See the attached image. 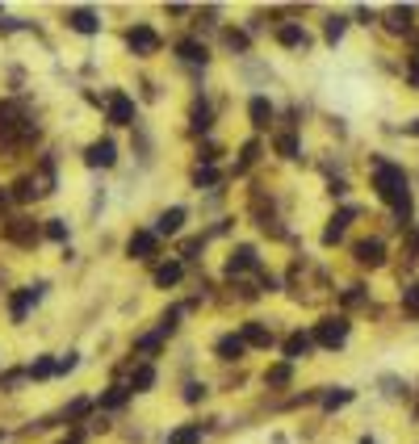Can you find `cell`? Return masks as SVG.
Returning <instances> with one entry per match:
<instances>
[{"mask_svg": "<svg viewBox=\"0 0 419 444\" xmlns=\"http://www.w3.org/2000/svg\"><path fill=\"white\" fill-rule=\"evenodd\" d=\"M374 189H378V197H382L386 206L399 210V218L411 214V189H407V172H403L399 164L378 159V164H374Z\"/></svg>", "mask_w": 419, "mask_h": 444, "instance_id": "1", "label": "cell"}, {"mask_svg": "<svg viewBox=\"0 0 419 444\" xmlns=\"http://www.w3.org/2000/svg\"><path fill=\"white\" fill-rule=\"evenodd\" d=\"M21 138H38V126L34 122H21L17 105H0V143H21Z\"/></svg>", "mask_w": 419, "mask_h": 444, "instance_id": "2", "label": "cell"}, {"mask_svg": "<svg viewBox=\"0 0 419 444\" xmlns=\"http://www.w3.org/2000/svg\"><path fill=\"white\" fill-rule=\"evenodd\" d=\"M311 336H315V344H323V348H340V344L348 340V319H344V315H336V319H323V323H319Z\"/></svg>", "mask_w": 419, "mask_h": 444, "instance_id": "3", "label": "cell"}, {"mask_svg": "<svg viewBox=\"0 0 419 444\" xmlns=\"http://www.w3.org/2000/svg\"><path fill=\"white\" fill-rule=\"evenodd\" d=\"M105 113H109L113 126H130V122H134V101H130L126 92H109V96H105Z\"/></svg>", "mask_w": 419, "mask_h": 444, "instance_id": "4", "label": "cell"}, {"mask_svg": "<svg viewBox=\"0 0 419 444\" xmlns=\"http://www.w3.org/2000/svg\"><path fill=\"white\" fill-rule=\"evenodd\" d=\"M353 256H357L361 268H382V264H386V243H382V239H361V243L353 248Z\"/></svg>", "mask_w": 419, "mask_h": 444, "instance_id": "5", "label": "cell"}, {"mask_svg": "<svg viewBox=\"0 0 419 444\" xmlns=\"http://www.w3.org/2000/svg\"><path fill=\"white\" fill-rule=\"evenodd\" d=\"M126 46H130L134 55H155V50H159V34H155L151 25H134V29L126 34Z\"/></svg>", "mask_w": 419, "mask_h": 444, "instance_id": "6", "label": "cell"}, {"mask_svg": "<svg viewBox=\"0 0 419 444\" xmlns=\"http://www.w3.org/2000/svg\"><path fill=\"white\" fill-rule=\"evenodd\" d=\"M4 239L17 243V248H34L38 243V227L29 218H13V222H4Z\"/></svg>", "mask_w": 419, "mask_h": 444, "instance_id": "7", "label": "cell"}, {"mask_svg": "<svg viewBox=\"0 0 419 444\" xmlns=\"http://www.w3.org/2000/svg\"><path fill=\"white\" fill-rule=\"evenodd\" d=\"M42 294H46V281H38V285H29V289L13 294V302H8V315H13V323H21V319L29 315V306H34Z\"/></svg>", "mask_w": 419, "mask_h": 444, "instance_id": "8", "label": "cell"}, {"mask_svg": "<svg viewBox=\"0 0 419 444\" xmlns=\"http://www.w3.org/2000/svg\"><path fill=\"white\" fill-rule=\"evenodd\" d=\"M155 248H159V235H155V231H134L130 243H126V252H130L134 260H151Z\"/></svg>", "mask_w": 419, "mask_h": 444, "instance_id": "9", "label": "cell"}, {"mask_svg": "<svg viewBox=\"0 0 419 444\" xmlns=\"http://www.w3.org/2000/svg\"><path fill=\"white\" fill-rule=\"evenodd\" d=\"M113 159H118V147H113L109 138H101V143H92V147L84 151V164H88V168H113Z\"/></svg>", "mask_w": 419, "mask_h": 444, "instance_id": "10", "label": "cell"}, {"mask_svg": "<svg viewBox=\"0 0 419 444\" xmlns=\"http://www.w3.org/2000/svg\"><path fill=\"white\" fill-rule=\"evenodd\" d=\"M260 260H256V248H248V243H239L235 252H231V260H227V277L235 281L239 273H248V268H256Z\"/></svg>", "mask_w": 419, "mask_h": 444, "instance_id": "11", "label": "cell"}, {"mask_svg": "<svg viewBox=\"0 0 419 444\" xmlns=\"http://www.w3.org/2000/svg\"><path fill=\"white\" fill-rule=\"evenodd\" d=\"M67 25H71L76 34H97V29H101V17H97L92 8H67Z\"/></svg>", "mask_w": 419, "mask_h": 444, "instance_id": "12", "label": "cell"}, {"mask_svg": "<svg viewBox=\"0 0 419 444\" xmlns=\"http://www.w3.org/2000/svg\"><path fill=\"white\" fill-rule=\"evenodd\" d=\"M311 348H315V336H306V331H294V336L281 344V352H285V361H290V365H294V361H302Z\"/></svg>", "mask_w": 419, "mask_h": 444, "instance_id": "13", "label": "cell"}, {"mask_svg": "<svg viewBox=\"0 0 419 444\" xmlns=\"http://www.w3.org/2000/svg\"><path fill=\"white\" fill-rule=\"evenodd\" d=\"M180 227H185V206H172L155 218V235H176Z\"/></svg>", "mask_w": 419, "mask_h": 444, "instance_id": "14", "label": "cell"}, {"mask_svg": "<svg viewBox=\"0 0 419 444\" xmlns=\"http://www.w3.org/2000/svg\"><path fill=\"white\" fill-rule=\"evenodd\" d=\"M214 352H218L222 361H239V357L248 352V340H243V336H222V340L214 344Z\"/></svg>", "mask_w": 419, "mask_h": 444, "instance_id": "15", "label": "cell"}, {"mask_svg": "<svg viewBox=\"0 0 419 444\" xmlns=\"http://www.w3.org/2000/svg\"><path fill=\"white\" fill-rule=\"evenodd\" d=\"M248 117H252V126H256V130H269V122H273V105H269L264 96H252Z\"/></svg>", "mask_w": 419, "mask_h": 444, "instance_id": "16", "label": "cell"}, {"mask_svg": "<svg viewBox=\"0 0 419 444\" xmlns=\"http://www.w3.org/2000/svg\"><path fill=\"white\" fill-rule=\"evenodd\" d=\"M277 42H281V46H302V50H306V46H311V34H306L302 25H281V29H277Z\"/></svg>", "mask_w": 419, "mask_h": 444, "instance_id": "17", "label": "cell"}, {"mask_svg": "<svg viewBox=\"0 0 419 444\" xmlns=\"http://www.w3.org/2000/svg\"><path fill=\"white\" fill-rule=\"evenodd\" d=\"M353 218H357V210H340V214L332 218V227L323 231V243H340V239H344V227H348Z\"/></svg>", "mask_w": 419, "mask_h": 444, "instance_id": "18", "label": "cell"}, {"mask_svg": "<svg viewBox=\"0 0 419 444\" xmlns=\"http://www.w3.org/2000/svg\"><path fill=\"white\" fill-rule=\"evenodd\" d=\"M180 277H185V264H180V260H168V264H159V268H155V285H159V289L176 285Z\"/></svg>", "mask_w": 419, "mask_h": 444, "instance_id": "19", "label": "cell"}, {"mask_svg": "<svg viewBox=\"0 0 419 444\" xmlns=\"http://www.w3.org/2000/svg\"><path fill=\"white\" fill-rule=\"evenodd\" d=\"M243 340L256 344V348H273V331L264 323H243Z\"/></svg>", "mask_w": 419, "mask_h": 444, "instance_id": "20", "label": "cell"}, {"mask_svg": "<svg viewBox=\"0 0 419 444\" xmlns=\"http://www.w3.org/2000/svg\"><path fill=\"white\" fill-rule=\"evenodd\" d=\"M411 17H416V8H411V4H403V8H390L386 25H390L395 34H407V29H411Z\"/></svg>", "mask_w": 419, "mask_h": 444, "instance_id": "21", "label": "cell"}, {"mask_svg": "<svg viewBox=\"0 0 419 444\" xmlns=\"http://www.w3.org/2000/svg\"><path fill=\"white\" fill-rule=\"evenodd\" d=\"M176 55H180L185 63H206V59H210V55H206V46H201V42H193V38L176 42Z\"/></svg>", "mask_w": 419, "mask_h": 444, "instance_id": "22", "label": "cell"}, {"mask_svg": "<svg viewBox=\"0 0 419 444\" xmlns=\"http://www.w3.org/2000/svg\"><path fill=\"white\" fill-rule=\"evenodd\" d=\"M126 399H130V386H109V390L101 394V407H105V411H118V407H126Z\"/></svg>", "mask_w": 419, "mask_h": 444, "instance_id": "23", "label": "cell"}, {"mask_svg": "<svg viewBox=\"0 0 419 444\" xmlns=\"http://www.w3.org/2000/svg\"><path fill=\"white\" fill-rule=\"evenodd\" d=\"M151 386H155V369H151V365H139L134 378H130V390L143 394V390H151Z\"/></svg>", "mask_w": 419, "mask_h": 444, "instance_id": "24", "label": "cell"}, {"mask_svg": "<svg viewBox=\"0 0 419 444\" xmlns=\"http://www.w3.org/2000/svg\"><path fill=\"white\" fill-rule=\"evenodd\" d=\"M319 403H323V411H336V407H348L353 403V390H327V394H319Z\"/></svg>", "mask_w": 419, "mask_h": 444, "instance_id": "25", "label": "cell"}, {"mask_svg": "<svg viewBox=\"0 0 419 444\" xmlns=\"http://www.w3.org/2000/svg\"><path fill=\"white\" fill-rule=\"evenodd\" d=\"M13 201H34L38 197V185H34V176H21L17 185H13V193H8Z\"/></svg>", "mask_w": 419, "mask_h": 444, "instance_id": "26", "label": "cell"}, {"mask_svg": "<svg viewBox=\"0 0 419 444\" xmlns=\"http://www.w3.org/2000/svg\"><path fill=\"white\" fill-rule=\"evenodd\" d=\"M168 444H201V424H189V428H176Z\"/></svg>", "mask_w": 419, "mask_h": 444, "instance_id": "27", "label": "cell"}, {"mask_svg": "<svg viewBox=\"0 0 419 444\" xmlns=\"http://www.w3.org/2000/svg\"><path fill=\"white\" fill-rule=\"evenodd\" d=\"M256 155H260V143H256V138H248V143H243V151H239V164H235V172H248V168L256 164Z\"/></svg>", "mask_w": 419, "mask_h": 444, "instance_id": "28", "label": "cell"}, {"mask_svg": "<svg viewBox=\"0 0 419 444\" xmlns=\"http://www.w3.org/2000/svg\"><path fill=\"white\" fill-rule=\"evenodd\" d=\"M50 373H59V361H50V357H38V361L25 369V378H50Z\"/></svg>", "mask_w": 419, "mask_h": 444, "instance_id": "29", "label": "cell"}, {"mask_svg": "<svg viewBox=\"0 0 419 444\" xmlns=\"http://www.w3.org/2000/svg\"><path fill=\"white\" fill-rule=\"evenodd\" d=\"M290 378H294V369H290V361H285V365H273V369L264 373V386H290Z\"/></svg>", "mask_w": 419, "mask_h": 444, "instance_id": "30", "label": "cell"}, {"mask_svg": "<svg viewBox=\"0 0 419 444\" xmlns=\"http://www.w3.org/2000/svg\"><path fill=\"white\" fill-rule=\"evenodd\" d=\"M210 117H214V113H210V105H206V101H197V105H193V130H197V134H206V130H210Z\"/></svg>", "mask_w": 419, "mask_h": 444, "instance_id": "31", "label": "cell"}, {"mask_svg": "<svg viewBox=\"0 0 419 444\" xmlns=\"http://www.w3.org/2000/svg\"><path fill=\"white\" fill-rule=\"evenodd\" d=\"M193 185H197V189H210V185H218V168H214V164H201V168L193 172Z\"/></svg>", "mask_w": 419, "mask_h": 444, "instance_id": "32", "label": "cell"}, {"mask_svg": "<svg viewBox=\"0 0 419 444\" xmlns=\"http://www.w3.org/2000/svg\"><path fill=\"white\" fill-rule=\"evenodd\" d=\"M159 344H164V336H159V331H151V336L134 340V352H143V357H155V352H159Z\"/></svg>", "mask_w": 419, "mask_h": 444, "instance_id": "33", "label": "cell"}, {"mask_svg": "<svg viewBox=\"0 0 419 444\" xmlns=\"http://www.w3.org/2000/svg\"><path fill=\"white\" fill-rule=\"evenodd\" d=\"M344 29H348V21H344V17H327V29H323V38L336 46V42L344 38Z\"/></svg>", "mask_w": 419, "mask_h": 444, "instance_id": "34", "label": "cell"}, {"mask_svg": "<svg viewBox=\"0 0 419 444\" xmlns=\"http://www.w3.org/2000/svg\"><path fill=\"white\" fill-rule=\"evenodd\" d=\"M277 155L281 159H298V138L294 134H277Z\"/></svg>", "mask_w": 419, "mask_h": 444, "instance_id": "35", "label": "cell"}, {"mask_svg": "<svg viewBox=\"0 0 419 444\" xmlns=\"http://www.w3.org/2000/svg\"><path fill=\"white\" fill-rule=\"evenodd\" d=\"M222 42H227L231 50H248V46H252V38H248L243 29H227V34H222Z\"/></svg>", "mask_w": 419, "mask_h": 444, "instance_id": "36", "label": "cell"}, {"mask_svg": "<svg viewBox=\"0 0 419 444\" xmlns=\"http://www.w3.org/2000/svg\"><path fill=\"white\" fill-rule=\"evenodd\" d=\"M34 185H38V197H46V193L55 189V172H50V164H42V172L34 176Z\"/></svg>", "mask_w": 419, "mask_h": 444, "instance_id": "37", "label": "cell"}, {"mask_svg": "<svg viewBox=\"0 0 419 444\" xmlns=\"http://www.w3.org/2000/svg\"><path fill=\"white\" fill-rule=\"evenodd\" d=\"M403 310H407L411 319H419V285H407V289H403Z\"/></svg>", "mask_w": 419, "mask_h": 444, "instance_id": "38", "label": "cell"}, {"mask_svg": "<svg viewBox=\"0 0 419 444\" xmlns=\"http://www.w3.org/2000/svg\"><path fill=\"white\" fill-rule=\"evenodd\" d=\"M42 235H46V239H55V243H63V239H67V222H63V218H50Z\"/></svg>", "mask_w": 419, "mask_h": 444, "instance_id": "39", "label": "cell"}, {"mask_svg": "<svg viewBox=\"0 0 419 444\" xmlns=\"http://www.w3.org/2000/svg\"><path fill=\"white\" fill-rule=\"evenodd\" d=\"M176 319H180V306L164 310V319H159V336H172V331H176Z\"/></svg>", "mask_w": 419, "mask_h": 444, "instance_id": "40", "label": "cell"}, {"mask_svg": "<svg viewBox=\"0 0 419 444\" xmlns=\"http://www.w3.org/2000/svg\"><path fill=\"white\" fill-rule=\"evenodd\" d=\"M63 415H67V420H80V415H88V399H76V403H71Z\"/></svg>", "mask_w": 419, "mask_h": 444, "instance_id": "41", "label": "cell"}, {"mask_svg": "<svg viewBox=\"0 0 419 444\" xmlns=\"http://www.w3.org/2000/svg\"><path fill=\"white\" fill-rule=\"evenodd\" d=\"M201 394H206V386H201V382H189V386H185V403H197Z\"/></svg>", "mask_w": 419, "mask_h": 444, "instance_id": "42", "label": "cell"}, {"mask_svg": "<svg viewBox=\"0 0 419 444\" xmlns=\"http://www.w3.org/2000/svg\"><path fill=\"white\" fill-rule=\"evenodd\" d=\"M407 80H411V88H419V55H411V63H407Z\"/></svg>", "mask_w": 419, "mask_h": 444, "instance_id": "43", "label": "cell"}, {"mask_svg": "<svg viewBox=\"0 0 419 444\" xmlns=\"http://www.w3.org/2000/svg\"><path fill=\"white\" fill-rule=\"evenodd\" d=\"M201 243H206V239H185V248H180V256H197V252H201Z\"/></svg>", "mask_w": 419, "mask_h": 444, "instance_id": "44", "label": "cell"}, {"mask_svg": "<svg viewBox=\"0 0 419 444\" xmlns=\"http://www.w3.org/2000/svg\"><path fill=\"white\" fill-rule=\"evenodd\" d=\"M76 365H80V361H76V352H67V357H63V361H59V373H71V369H76Z\"/></svg>", "mask_w": 419, "mask_h": 444, "instance_id": "45", "label": "cell"}, {"mask_svg": "<svg viewBox=\"0 0 419 444\" xmlns=\"http://www.w3.org/2000/svg\"><path fill=\"white\" fill-rule=\"evenodd\" d=\"M21 378H25V373H4V378H0V390H13Z\"/></svg>", "mask_w": 419, "mask_h": 444, "instance_id": "46", "label": "cell"}, {"mask_svg": "<svg viewBox=\"0 0 419 444\" xmlns=\"http://www.w3.org/2000/svg\"><path fill=\"white\" fill-rule=\"evenodd\" d=\"M327 189H332V197H344V193H348V185H344V180H332Z\"/></svg>", "mask_w": 419, "mask_h": 444, "instance_id": "47", "label": "cell"}, {"mask_svg": "<svg viewBox=\"0 0 419 444\" xmlns=\"http://www.w3.org/2000/svg\"><path fill=\"white\" fill-rule=\"evenodd\" d=\"M260 289H269V294H273V289H277V277H269V273H260Z\"/></svg>", "mask_w": 419, "mask_h": 444, "instance_id": "48", "label": "cell"}, {"mask_svg": "<svg viewBox=\"0 0 419 444\" xmlns=\"http://www.w3.org/2000/svg\"><path fill=\"white\" fill-rule=\"evenodd\" d=\"M361 298H365V294H361V285H353V289L344 294V302H348V306H353V302H361Z\"/></svg>", "mask_w": 419, "mask_h": 444, "instance_id": "49", "label": "cell"}, {"mask_svg": "<svg viewBox=\"0 0 419 444\" xmlns=\"http://www.w3.org/2000/svg\"><path fill=\"white\" fill-rule=\"evenodd\" d=\"M4 206H8V193H4V189H0V214H4Z\"/></svg>", "mask_w": 419, "mask_h": 444, "instance_id": "50", "label": "cell"}, {"mask_svg": "<svg viewBox=\"0 0 419 444\" xmlns=\"http://www.w3.org/2000/svg\"><path fill=\"white\" fill-rule=\"evenodd\" d=\"M407 134H419V117L411 122V126H407Z\"/></svg>", "mask_w": 419, "mask_h": 444, "instance_id": "51", "label": "cell"}, {"mask_svg": "<svg viewBox=\"0 0 419 444\" xmlns=\"http://www.w3.org/2000/svg\"><path fill=\"white\" fill-rule=\"evenodd\" d=\"M361 444H378V441H369V436H365V441H361Z\"/></svg>", "mask_w": 419, "mask_h": 444, "instance_id": "52", "label": "cell"}, {"mask_svg": "<svg viewBox=\"0 0 419 444\" xmlns=\"http://www.w3.org/2000/svg\"><path fill=\"white\" fill-rule=\"evenodd\" d=\"M416 252H419V235H416Z\"/></svg>", "mask_w": 419, "mask_h": 444, "instance_id": "53", "label": "cell"}]
</instances>
